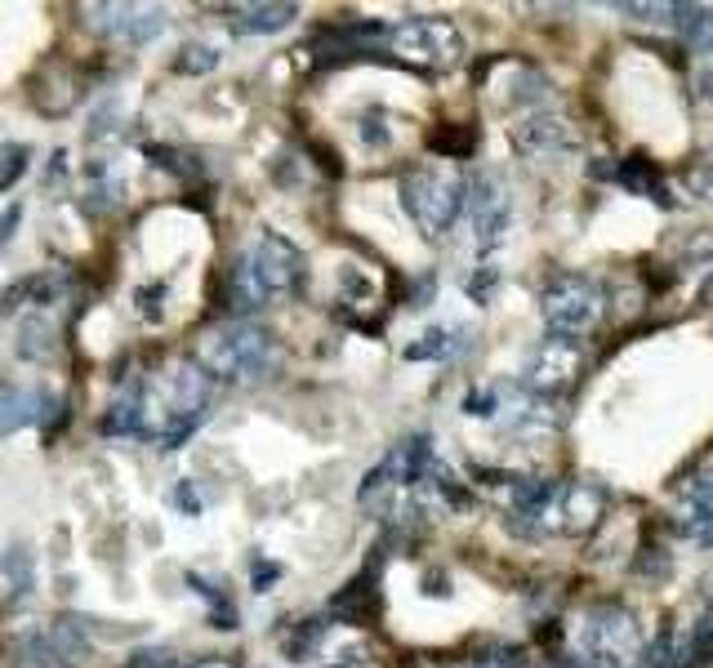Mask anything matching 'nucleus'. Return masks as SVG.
Instances as JSON below:
<instances>
[{
  "label": "nucleus",
  "instance_id": "8",
  "mask_svg": "<svg viewBox=\"0 0 713 668\" xmlns=\"http://www.w3.org/2000/svg\"><path fill=\"white\" fill-rule=\"evenodd\" d=\"M429 468H433V442H429V433H415V437L398 442V446L366 473L356 499H362V504H384L389 495H411Z\"/></svg>",
  "mask_w": 713,
  "mask_h": 668
},
{
  "label": "nucleus",
  "instance_id": "23",
  "mask_svg": "<svg viewBox=\"0 0 713 668\" xmlns=\"http://www.w3.org/2000/svg\"><path fill=\"white\" fill-rule=\"evenodd\" d=\"M54 348V325L46 321V312H37L32 321H23V340H19V353L28 357V362H37V357H46Z\"/></svg>",
  "mask_w": 713,
  "mask_h": 668
},
{
  "label": "nucleus",
  "instance_id": "6",
  "mask_svg": "<svg viewBox=\"0 0 713 668\" xmlns=\"http://www.w3.org/2000/svg\"><path fill=\"white\" fill-rule=\"evenodd\" d=\"M540 312L549 334H562V340H580L602 321V285L593 276L580 272H562L544 285L540 294Z\"/></svg>",
  "mask_w": 713,
  "mask_h": 668
},
{
  "label": "nucleus",
  "instance_id": "36",
  "mask_svg": "<svg viewBox=\"0 0 713 668\" xmlns=\"http://www.w3.org/2000/svg\"><path fill=\"white\" fill-rule=\"evenodd\" d=\"M704 298H709V303H713V276H709V285H704Z\"/></svg>",
  "mask_w": 713,
  "mask_h": 668
},
{
  "label": "nucleus",
  "instance_id": "28",
  "mask_svg": "<svg viewBox=\"0 0 713 668\" xmlns=\"http://www.w3.org/2000/svg\"><path fill=\"white\" fill-rule=\"evenodd\" d=\"M464 668H522V655H518L513 646H491V650H482L478 659H469Z\"/></svg>",
  "mask_w": 713,
  "mask_h": 668
},
{
  "label": "nucleus",
  "instance_id": "34",
  "mask_svg": "<svg viewBox=\"0 0 713 668\" xmlns=\"http://www.w3.org/2000/svg\"><path fill=\"white\" fill-rule=\"evenodd\" d=\"M192 668H232V664H223V659H197Z\"/></svg>",
  "mask_w": 713,
  "mask_h": 668
},
{
  "label": "nucleus",
  "instance_id": "35",
  "mask_svg": "<svg viewBox=\"0 0 713 668\" xmlns=\"http://www.w3.org/2000/svg\"><path fill=\"white\" fill-rule=\"evenodd\" d=\"M334 668H375V664H366V659H348V664H334Z\"/></svg>",
  "mask_w": 713,
  "mask_h": 668
},
{
  "label": "nucleus",
  "instance_id": "16",
  "mask_svg": "<svg viewBox=\"0 0 713 668\" xmlns=\"http://www.w3.org/2000/svg\"><path fill=\"white\" fill-rule=\"evenodd\" d=\"M59 290H63V276H54V272L19 276L14 285L0 290V316L23 312V307H41V312H46V303H54V298H59Z\"/></svg>",
  "mask_w": 713,
  "mask_h": 668
},
{
  "label": "nucleus",
  "instance_id": "2",
  "mask_svg": "<svg viewBox=\"0 0 713 668\" xmlns=\"http://www.w3.org/2000/svg\"><path fill=\"white\" fill-rule=\"evenodd\" d=\"M464 201H469V179L451 161H424L402 174V205L429 241H442L455 227Z\"/></svg>",
  "mask_w": 713,
  "mask_h": 668
},
{
  "label": "nucleus",
  "instance_id": "21",
  "mask_svg": "<svg viewBox=\"0 0 713 668\" xmlns=\"http://www.w3.org/2000/svg\"><path fill=\"white\" fill-rule=\"evenodd\" d=\"M460 330L451 325H438V330H424L420 340L406 348V362H451L460 353V340H455Z\"/></svg>",
  "mask_w": 713,
  "mask_h": 668
},
{
  "label": "nucleus",
  "instance_id": "30",
  "mask_svg": "<svg viewBox=\"0 0 713 668\" xmlns=\"http://www.w3.org/2000/svg\"><path fill=\"white\" fill-rule=\"evenodd\" d=\"M125 668H170V650H139L125 659Z\"/></svg>",
  "mask_w": 713,
  "mask_h": 668
},
{
  "label": "nucleus",
  "instance_id": "7",
  "mask_svg": "<svg viewBox=\"0 0 713 668\" xmlns=\"http://www.w3.org/2000/svg\"><path fill=\"white\" fill-rule=\"evenodd\" d=\"M389 50L411 68L446 72L464 59V37L451 19H406L389 32Z\"/></svg>",
  "mask_w": 713,
  "mask_h": 668
},
{
  "label": "nucleus",
  "instance_id": "4",
  "mask_svg": "<svg viewBox=\"0 0 713 668\" xmlns=\"http://www.w3.org/2000/svg\"><path fill=\"white\" fill-rule=\"evenodd\" d=\"M580 650L593 668H624L642 655V624L620 601H597L580 619Z\"/></svg>",
  "mask_w": 713,
  "mask_h": 668
},
{
  "label": "nucleus",
  "instance_id": "33",
  "mask_svg": "<svg viewBox=\"0 0 713 668\" xmlns=\"http://www.w3.org/2000/svg\"><path fill=\"white\" fill-rule=\"evenodd\" d=\"M19 214H23L19 205H10L6 214H0V250H6V241L14 236V227H19Z\"/></svg>",
  "mask_w": 713,
  "mask_h": 668
},
{
  "label": "nucleus",
  "instance_id": "29",
  "mask_svg": "<svg viewBox=\"0 0 713 668\" xmlns=\"http://www.w3.org/2000/svg\"><path fill=\"white\" fill-rule=\"evenodd\" d=\"M624 19H646V23H655V19H669L673 23V6H637V0H633V6H629V0H624V6H615Z\"/></svg>",
  "mask_w": 713,
  "mask_h": 668
},
{
  "label": "nucleus",
  "instance_id": "19",
  "mask_svg": "<svg viewBox=\"0 0 713 668\" xmlns=\"http://www.w3.org/2000/svg\"><path fill=\"white\" fill-rule=\"evenodd\" d=\"M673 28L691 54H713V10L709 6H673Z\"/></svg>",
  "mask_w": 713,
  "mask_h": 668
},
{
  "label": "nucleus",
  "instance_id": "26",
  "mask_svg": "<svg viewBox=\"0 0 713 668\" xmlns=\"http://www.w3.org/2000/svg\"><path fill=\"white\" fill-rule=\"evenodd\" d=\"M28 156H32L28 143H0V192H10V188L23 179Z\"/></svg>",
  "mask_w": 713,
  "mask_h": 668
},
{
  "label": "nucleus",
  "instance_id": "14",
  "mask_svg": "<svg viewBox=\"0 0 713 668\" xmlns=\"http://www.w3.org/2000/svg\"><path fill=\"white\" fill-rule=\"evenodd\" d=\"M673 530L691 544H713V468H704L677 486Z\"/></svg>",
  "mask_w": 713,
  "mask_h": 668
},
{
  "label": "nucleus",
  "instance_id": "27",
  "mask_svg": "<svg viewBox=\"0 0 713 668\" xmlns=\"http://www.w3.org/2000/svg\"><path fill=\"white\" fill-rule=\"evenodd\" d=\"M686 183H691V192L700 196V201H713V148L691 165V174H686Z\"/></svg>",
  "mask_w": 713,
  "mask_h": 668
},
{
  "label": "nucleus",
  "instance_id": "24",
  "mask_svg": "<svg viewBox=\"0 0 713 668\" xmlns=\"http://www.w3.org/2000/svg\"><path fill=\"white\" fill-rule=\"evenodd\" d=\"M214 68H219V50H214V45H201V41L183 45L179 59H174V72H183V77H205V72H214Z\"/></svg>",
  "mask_w": 713,
  "mask_h": 668
},
{
  "label": "nucleus",
  "instance_id": "32",
  "mask_svg": "<svg viewBox=\"0 0 713 668\" xmlns=\"http://www.w3.org/2000/svg\"><path fill=\"white\" fill-rule=\"evenodd\" d=\"M277 575H281V566H272V561H254V566H250V579H254V588H268Z\"/></svg>",
  "mask_w": 713,
  "mask_h": 668
},
{
  "label": "nucleus",
  "instance_id": "15",
  "mask_svg": "<svg viewBox=\"0 0 713 668\" xmlns=\"http://www.w3.org/2000/svg\"><path fill=\"white\" fill-rule=\"evenodd\" d=\"M59 402L46 388H28V384H10L0 379V437H10L28 424H41Z\"/></svg>",
  "mask_w": 713,
  "mask_h": 668
},
{
  "label": "nucleus",
  "instance_id": "31",
  "mask_svg": "<svg viewBox=\"0 0 713 668\" xmlns=\"http://www.w3.org/2000/svg\"><path fill=\"white\" fill-rule=\"evenodd\" d=\"M174 504H179L183 513H192V517H197V513H201V495H197V486H192V482H179V490H174Z\"/></svg>",
  "mask_w": 713,
  "mask_h": 668
},
{
  "label": "nucleus",
  "instance_id": "18",
  "mask_svg": "<svg viewBox=\"0 0 713 668\" xmlns=\"http://www.w3.org/2000/svg\"><path fill=\"white\" fill-rule=\"evenodd\" d=\"M268 303H272V294L259 285L254 267H250L245 259H237L232 272H228V285H223V307H228L232 316H250V312H259V307H268Z\"/></svg>",
  "mask_w": 713,
  "mask_h": 668
},
{
  "label": "nucleus",
  "instance_id": "22",
  "mask_svg": "<svg viewBox=\"0 0 713 668\" xmlns=\"http://www.w3.org/2000/svg\"><path fill=\"white\" fill-rule=\"evenodd\" d=\"M50 646L59 650V659H63L68 668H72V664H86V659H90V641L81 637V619H72V615L54 624V632H50Z\"/></svg>",
  "mask_w": 713,
  "mask_h": 668
},
{
  "label": "nucleus",
  "instance_id": "17",
  "mask_svg": "<svg viewBox=\"0 0 713 668\" xmlns=\"http://www.w3.org/2000/svg\"><path fill=\"white\" fill-rule=\"evenodd\" d=\"M299 19V6H237V10H228V23H232V32H241V37H272V32H285L290 23Z\"/></svg>",
  "mask_w": 713,
  "mask_h": 668
},
{
  "label": "nucleus",
  "instance_id": "12",
  "mask_svg": "<svg viewBox=\"0 0 713 668\" xmlns=\"http://www.w3.org/2000/svg\"><path fill=\"white\" fill-rule=\"evenodd\" d=\"M94 32H108L125 45H148L165 32V10L161 6H86L81 10Z\"/></svg>",
  "mask_w": 713,
  "mask_h": 668
},
{
  "label": "nucleus",
  "instance_id": "25",
  "mask_svg": "<svg viewBox=\"0 0 713 668\" xmlns=\"http://www.w3.org/2000/svg\"><path fill=\"white\" fill-rule=\"evenodd\" d=\"M321 637H325V624H321V619H303V624L285 637V655H290L294 664H303V659H312V650L321 646Z\"/></svg>",
  "mask_w": 713,
  "mask_h": 668
},
{
  "label": "nucleus",
  "instance_id": "9",
  "mask_svg": "<svg viewBox=\"0 0 713 668\" xmlns=\"http://www.w3.org/2000/svg\"><path fill=\"white\" fill-rule=\"evenodd\" d=\"M584 371V348L580 340H562V334H549L540 340L522 366V384L531 397H562Z\"/></svg>",
  "mask_w": 713,
  "mask_h": 668
},
{
  "label": "nucleus",
  "instance_id": "5",
  "mask_svg": "<svg viewBox=\"0 0 713 668\" xmlns=\"http://www.w3.org/2000/svg\"><path fill=\"white\" fill-rule=\"evenodd\" d=\"M606 513V486L602 482H584V477H571V482H549V495H544V508L535 517V530L531 535H589Z\"/></svg>",
  "mask_w": 713,
  "mask_h": 668
},
{
  "label": "nucleus",
  "instance_id": "37",
  "mask_svg": "<svg viewBox=\"0 0 713 668\" xmlns=\"http://www.w3.org/2000/svg\"><path fill=\"white\" fill-rule=\"evenodd\" d=\"M544 668H575V664H558V659H553V664H544Z\"/></svg>",
  "mask_w": 713,
  "mask_h": 668
},
{
  "label": "nucleus",
  "instance_id": "3",
  "mask_svg": "<svg viewBox=\"0 0 713 668\" xmlns=\"http://www.w3.org/2000/svg\"><path fill=\"white\" fill-rule=\"evenodd\" d=\"M272 362H277V340H272V330L254 321L223 325L197 344V366L223 384H254L272 371Z\"/></svg>",
  "mask_w": 713,
  "mask_h": 668
},
{
  "label": "nucleus",
  "instance_id": "1",
  "mask_svg": "<svg viewBox=\"0 0 713 668\" xmlns=\"http://www.w3.org/2000/svg\"><path fill=\"white\" fill-rule=\"evenodd\" d=\"M134 388L143 411V437H157L165 451L183 446L210 415V375L197 362H170Z\"/></svg>",
  "mask_w": 713,
  "mask_h": 668
},
{
  "label": "nucleus",
  "instance_id": "10",
  "mask_svg": "<svg viewBox=\"0 0 713 668\" xmlns=\"http://www.w3.org/2000/svg\"><path fill=\"white\" fill-rule=\"evenodd\" d=\"M241 259L254 267L259 285H263L272 298L299 294L303 281H308V259H303V250H299L294 241H285L281 232H259L254 245H250Z\"/></svg>",
  "mask_w": 713,
  "mask_h": 668
},
{
  "label": "nucleus",
  "instance_id": "20",
  "mask_svg": "<svg viewBox=\"0 0 713 668\" xmlns=\"http://www.w3.org/2000/svg\"><path fill=\"white\" fill-rule=\"evenodd\" d=\"M615 179L629 188V192H642L646 201H669V188H664V179L655 174V165L646 161V156H629V161H620V170H615Z\"/></svg>",
  "mask_w": 713,
  "mask_h": 668
},
{
  "label": "nucleus",
  "instance_id": "11",
  "mask_svg": "<svg viewBox=\"0 0 713 668\" xmlns=\"http://www.w3.org/2000/svg\"><path fill=\"white\" fill-rule=\"evenodd\" d=\"M464 205H469L478 245H482V250H495V245L509 236V227H513V196H509V188H504L495 174H473Z\"/></svg>",
  "mask_w": 713,
  "mask_h": 668
},
{
  "label": "nucleus",
  "instance_id": "13",
  "mask_svg": "<svg viewBox=\"0 0 713 668\" xmlns=\"http://www.w3.org/2000/svg\"><path fill=\"white\" fill-rule=\"evenodd\" d=\"M513 148L522 156H535V161H558V156H571L580 148V134L571 121L553 117V112H531L513 125Z\"/></svg>",
  "mask_w": 713,
  "mask_h": 668
}]
</instances>
